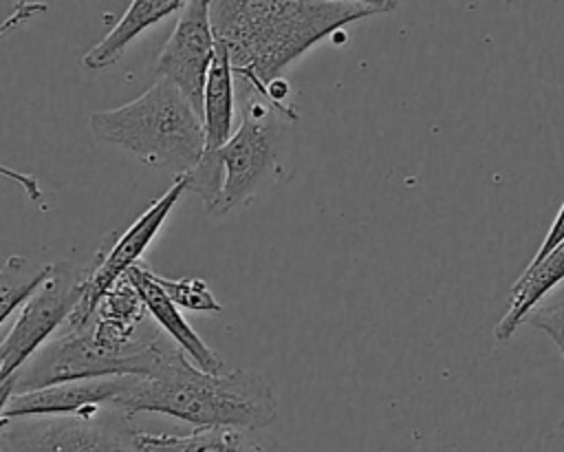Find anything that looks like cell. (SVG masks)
<instances>
[{
	"label": "cell",
	"instance_id": "6da1fadb",
	"mask_svg": "<svg viewBox=\"0 0 564 452\" xmlns=\"http://www.w3.org/2000/svg\"><path fill=\"white\" fill-rule=\"evenodd\" d=\"M377 15L375 9L344 0H212L209 20L234 68L258 95L297 57L346 24ZM271 101V99H269ZM280 110V108H278Z\"/></svg>",
	"mask_w": 564,
	"mask_h": 452
},
{
	"label": "cell",
	"instance_id": "7a4b0ae2",
	"mask_svg": "<svg viewBox=\"0 0 564 452\" xmlns=\"http://www.w3.org/2000/svg\"><path fill=\"white\" fill-rule=\"evenodd\" d=\"M126 417L159 412L196 428L231 426L260 430L275 421L278 399L271 384L245 368L207 373L172 344L150 375H139L134 386L112 406Z\"/></svg>",
	"mask_w": 564,
	"mask_h": 452
},
{
	"label": "cell",
	"instance_id": "3957f363",
	"mask_svg": "<svg viewBox=\"0 0 564 452\" xmlns=\"http://www.w3.org/2000/svg\"><path fill=\"white\" fill-rule=\"evenodd\" d=\"M88 128L97 141L174 174L194 170L205 152L200 115L172 82L161 77L137 99L93 112Z\"/></svg>",
	"mask_w": 564,
	"mask_h": 452
},
{
	"label": "cell",
	"instance_id": "277c9868",
	"mask_svg": "<svg viewBox=\"0 0 564 452\" xmlns=\"http://www.w3.org/2000/svg\"><path fill=\"white\" fill-rule=\"evenodd\" d=\"M242 101L240 128L214 152L223 165V190L212 214H227L229 209L251 201L264 185H269L280 168L282 123H295L289 115L278 110L269 99L247 86Z\"/></svg>",
	"mask_w": 564,
	"mask_h": 452
},
{
	"label": "cell",
	"instance_id": "5b68a950",
	"mask_svg": "<svg viewBox=\"0 0 564 452\" xmlns=\"http://www.w3.org/2000/svg\"><path fill=\"white\" fill-rule=\"evenodd\" d=\"M4 452H145L139 430L117 408H101L95 415L22 417L0 426Z\"/></svg>",
	"mask_w": 564,
	"mask_h": 452
},
{
	"label": "cell",
	"instance_id": "8992f818",
	"mask_svg": "<svg viewBox=\"0 0 564 452\" xmlns=\"http://www.w3.org/2000/svg\"><path fill=\"white\" fill-rule=\"evenodd\" d=\"M86 273L70 262H55L53 273L20 306L11 331L0 342V384L53 337L82 298Z\"/></svg>",
	"mask_w": 564,
	"mask_h": 452
},
{
	"label": "cell",
	"instance_id": "52a82bcc",
	"mask_svg": "<svg viewBox=\"0 0 564 452\" xmlns=\"http://www.w3.org/2000/svg\"><path fill=\"white\" fill-rule=\"evenodd\" d=\"M187 192V176L185 174H176L174 183L167 187V192H163L119 238L117 243L101 256V260L86 271V280H84V291L79 302L75 304V309L70 311V315L64 322H73V324H84L90 320V315L95 313L99 300L104 298V293L108 289H112V284L126 276V271L130 267H134L143 251L148 249V245L154 240V236L159 234L161 225L165 223V218L170 216L172 207L176 205V201L181 198V194Z\"/></svg>",
	"mask_w": 564,
	"mask_h": 452
},
{
	"label": "cell",
	"instance_id": "ba28073f",
	"mask_svg": "<svg viewBox=\"0 0 564 452\" xmlns=\"http://www.w3.org/2000/svg\"><path fill=\"white\" fill-rule=\"evenodd\" d=\"M212 0H187L176 24L163 44L154 75L172 82L203 119V93L216 53V37L209 20Z\"/></svg>",
	"mask_w": 564,
	"mask_h": 452
},
{
	"label": "cell",
	"instance_id": "9c48e42d",
	"mask_svg": "<svg viewBox=\"0 0 564 452\" xmlns=\"http://www.w3.org/2000/svg\"><path fill=\"white\" fill-rule=\"evenodd\" d=\"M139 375H104L86 379H68L44 388L13 392L4 419L22 417H59V415H95L112 408L137 381Z\"/></svg>",
	"mask_w": 564,
	"mask_h": 452
},
{
	"label": "cell",
	"instance_id": "30bf717a",
	"mask_svg": "<svg viewBox=\"0 0 564 452\" xmlns=\"http://www.w3.org/2000/svg\"><path fill=\"white\" fill-rule=\"evenodd\" d=\"M126 276L139 291V295H141L148 313L156 322V326L172 337V342L189 357V362L207 373H220L223 357L209 344H205V340L187 324V320L181 315L178 306L167 298V293L159 284L156 271L148 262L139 260L134 267H130L126 271Z\"/></svg>",
	"mask_w": 564,
	"mask_h": 452
},
{
	"label": "cell",
	"instance_id": "8fae6325",
	"mask_svg": "<svg viewBox=\"0 0 564 452\" xmlns=\"http://www.w3.org/2000/svg\"><path fill=\"white\" fill-rule=\"evenodd\" d=\"M564 282V243L538 262H529L511 287L505 315L494 326V337L507 342L522 324L524 318L560 284Z\"/></svg>",
	"mask_w": 564,
	"mask_h": 452
},
{
	"label": "cell",
	"instance_id": "7c38bea8",
	"mask_svg": "<svg viewBox=\"0 0 564 452\" xmlns=\"http://www.w3.org/2000/svg\"><path fill=\"white\" fill-rule=\"evenodd\" d=\"M187 0H130L123 15L115 22V26L99 40L95 46L86 51L82 64L88 71H101L121 60L126 49L150 26L159 24L174 11H181Z\"/></svg>",
	"mask_w": 564,
	"mask_h": 452
},
{
	"label": "cell",
	"instance_id": "4fadbf2b",
	"mask_svg": "<svg viewBox=\"0 0 564 452\" xmlns=\"http://www.w3.org/2000/svg\"><path fill=\"white\" fill-rule=\"evenodd\" d=\"M234 68L227 49L216 42V53L207 73L203 93V130H205V152H214L227 143L234 134Z\"/></svg>",
	"mask_w": 564,
	"mask_h": 452
},
{
	"label": "cell",
	"instance_id": "5bb4252c",
	"mask_svg": "<svg viewBox=\"0 0 564 452\" xmlns=\"http://www.w3.org/2000/svg\"><path fill=\"white\" fill-rule=\"evenodd\" d=\"M145 452H267L242 428L205 426L189 434H150L139 430Z\"/></svg>",
	"mask_w": 564,
	"mask_h": 452
},
{
	"label": "cell",
	"instance_id": "9a60e30c",
	"mask_svg": "<svg viewBox=\"0 0 564 452\" xmlns=\"http://www.w3.org/2000/svg\"><path fill=\"white\" fill-rule=\"evenodd\" d=\"M55 262H35L26 256H9L0 267V324L20 309L29 295L53 273Z\"/></svg>",
	"mask_w": 564,
	"mask_h": 452
},
{
	"label": "cell",
	"instance_id": "2e32d148",
	"mask_svg": "<svg viewBox=\"0 0 564 452\" xmlns=\"http://www.w3.org/2000/svg\"><path fill=\"white\" fill-rule=\"evenodd\" d=\"M159 284L167 293V298L187 311H198V313H220V304L209 291L207 282L200 278H181V280H170L161 273H156Z\"/></svg>",
	"mask_w": 564,
	"mask_h": 452
},
{
	"label": "cell",
	"instance_id": "e0dca14e",
	"mask_svg": "<svg viewBox=\"0 0 564 452\" xmlns=\"http://www.w3.org/2000/svg\"><path fill=\"white\" fill-rule=\"evenodd\" d=\"M524 324L546 333L564 359V282L524 318Z\"/></svg>",
	"mask_w": 564,
	"mask_h": 452
},
{
	"label": "cell",
	"instance_id": "ac0fdd59",
	"mask_svg": "<svg viewBox=\"0 0 564 452\" xmlns=\"http://www.w3.org/2000/svg\"><path fill=\"white\" fill-rule=\"evenodd\" d=\"M42 11H46V2H24V0L18 2L15 9L11 11V15L0 22V35L7 33V31H11V29H15V26H20L22 22L35 18V15L42 13ZM0 174L7 176V179H11V181H15V183H20L22 190L26 192V196H29L31 201H40V198H42V190H40V185H37V181H35L33 176L22 174V172H15V170H9V168H2V165H0Z\"/></svg>",
	"mask_w": 564,
	"mask_h": 452
},
{
	"label": "cell",
	"instance_id": "d6986e66",
	"mask_svg": "<svg viewBox=\"0 0 564 452\" xmlns=\"http://www.w3.org/2000/svg\"><path fill=\"white\" fill-rule=\"evenodd\" d=\"M560 243H564V203H562V207L557 209V214H555V218H553V223H551V227H549V232H546L542 245L538 247V251L533 254V258H531L529 262L542 260V258H544L546 254H551Z\"/></svg>",
	"mask_w": 564,
	"mask_h": 452
},
{
	"label": "cell",
	"instance_id": "ffe728a7",
	"mask_svg": "<svg viewBox=\"0 0 564 452\" xmlns=\"http://www.w3.org/2000/svg\"><path fill=\"white\" fill-rule=\"evenodd\" d=\"M344 2L364 4V7L375 9L377 13H390V11H394L399 7V0H344Z\"/></svg>",
	"mask_w": 564,
	"mask_h": 452
},
{
	"label": "cell",
	"instance_id": "44dd1931",
	"mask_svg": "<svg viewBox=\"0 0 564 452\" xmlns=\"http://www.w3.org/2000/svg\"><path fill=\"white\" fill-rule=\"evenodd\" d=\"M13 390H15V377H11V379H7V381L0 384V426H2L4 408H7V403H9L11 395H13Z\"/></svg>",
	"mask_w": 564,
	"mask_h": 452
},
{
	"label": "cell",
	"instance_id": "7402d4cb",
	"mask_svg": "<svg viewBox=\"0 0 564 452\" xmlns=\"http://www.w3.org/2000/svg\"><path fill=\"white\" fill-rule=\"evenodd\" d=\"M0 452H4V450H2V448H0Z\"/></svg>",
	"mask_w": 564,
	"mask_h": 452
}]
</instances>
